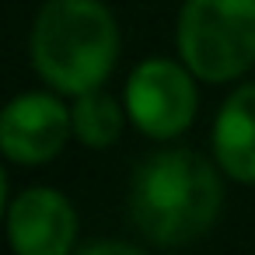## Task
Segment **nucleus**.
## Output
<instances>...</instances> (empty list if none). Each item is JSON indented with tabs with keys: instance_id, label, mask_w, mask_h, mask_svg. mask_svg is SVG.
Wrapping results in <instances>:
<instances>
[{
	"instance_id": "nucleus-1",
	"label": "nucleus",
	"mask_w": 255,
	"mask_h": 255,
	"mask_svg": "<svg viewBox=\"0 0 255 255\" xmlns=\"http://www.w3.org/2000/svg\"><path fill=\"white\" fill-rule=\"evenodd\" d=\"M224 206L217 168L185 147L157 150L133 171L129 220L157 248H178L203 238Z\"/></svg>"
},
{
	"instance_id": "nucleus-2",
	"label": "nucleus",
	"mask_w": 255,
	"mask_h": 255,
	"mask_svg": "<svg viewBox=\"0 0 255 255\" xmlns=\"http://www.w3.org/2000/svg\"><path fill=\"white\" fill-rule=\"evenodd\" d=\"M119 60V28L102 0H46L32 25V67L60 95L102 88Z\"/></svg>"
},
{
	"instance_id": "nucleus-3",
	"label": "nucleus",
	"mask_w": 255,
	"mask_h": 255,
	"mask_svg": "<svg viewBox=\"0 0 255 255\" xmlns=\"http://www.w3.org/2000/svg\"><path fill=\"white\" fill-rule=\"evenodd\" d=\"M178 60L206 84H227L255 67V0H185Z\"/></svg>"
},
{
	"instance_id": "nucleus-4",
	"label": "nucleus",
	"mask_w": 255,
	"mask_h": 255,
	"mask_svg": "<svg viewBox=\"0 0 255 255\" xmlns=\"http://www.w3.org/2000/svg\"><path fill=\"white\" fill-rule=\"evenodd\" d=\"M196 74L164 56L143 60L126 81V112L133 126L150 140H175L196 119Z\"/></svg>"
},
{
	"instance_id": "nucleus-5",
	"label": "nucleus",
	"mask_w": 255,
	"mask_h": 255,
	"mask_svg": "<svg viewBox=\"0 0 255 255\" xmlns=\"http://www.w3.org/2000/svg\"><path fill=\"white\" fill-rule=\"evenodd\" d=\"M70 109L46 95L28 91L0 109V154L14 164H46L70 140Z\"/></svg>"
},
{
	"instance_id": "nucleus-6",
	"label": "nucleus",
	"mask_w": 255,
	"mask_h": 255,
	"mask_svg": "<svg viewBox=\"0 0 255 255\" xmlns=\"http://www.w3.org/2000/svg\"><path fill=\"white\" fill-rule=\"evenodd\" d=\"M7 241L18 255H67L77 241V213L60 189L32 185L7 203Z\"/></svg>"
},
{
	"instance_id": "nucleus-7",
	"label": "nucleus",
	"mask_w": 255,
	"mask_h": 255,
	"mask_svg": "<svg viewBox=\"0 0 255 255\" xmlns=\"http://www.w3.org/2000/svg\"><path fill=\"white\" fill-rule=\"evenodd\" d=\"M217 168L241 185H255V81L234 88L213 123Z\"/></svg>"
},
{
	"instance_id": "nucleus-8",
	"label": "nucleus",
	"mask_w": 255,
	"mask_h": 255,
	"mask_svg": "<svg viewBox=\"0 0 255 255\" xmlns=\"http://www.w3.org/2000/svg\"><path fill=\"white\" fill-rule=\"evenodd\" d=\"M126 116H129V112H126L112 95L91 88V91L74 95L70 126H74V136H77L84 147H91V150H105V147H112V143L123 136V123H126Z\"/></svg>"
},
{
	"instance_id": "nucleus-9",
	"label": "nucleus",
	"mask_w": 255,
	"mask_h": 255,
	"mask_svg": "<svg viewBox=\"0 0 255 255\" xmlns=\"http://www.w3.org/2000/svg\"><path fill=\"white\" fill-rule=\"evenodd\" d=\"M84 252H88V255H98V252H123V255H136L140 248H136V245H126V241H95V245H88Z\"/></svg>"
},
{
	"instance_id": "nucleus-10",
	"label": "nucleus",
	"mask_w": 255,
	"mask_h": 255,
	"mask_svg": "<svg viewBox=\"0 0 255 255\" xmlns=\"http://www.w3.org/2000/svg\"><path fill=\"white\" fill-rule=\"evenodd\" d=\"M0 217H7V175L0 168Z\"/></svg>"
}]
</instances>
